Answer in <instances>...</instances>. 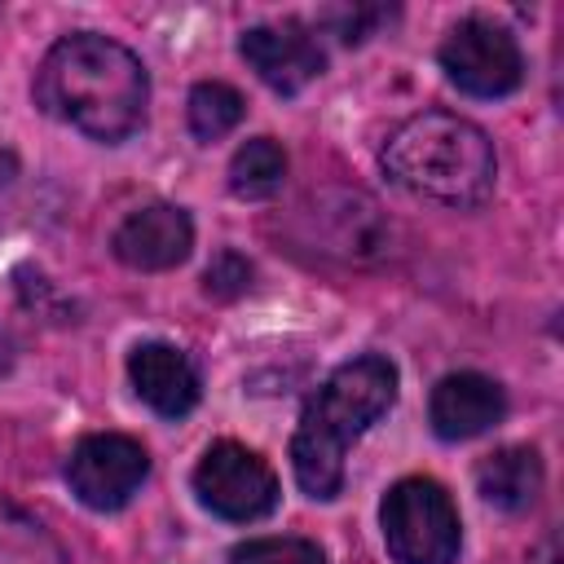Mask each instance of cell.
I'll return each instance as SVG.
<instances>
[{
    "label": "cell",
    "instance_id": "cell-1",
    "mask_svg": "<svg viewBox=\"0 0 564 564\" xmlns=\"http://www.w3.org/2000/svg\"><path fill=\"white\" fill-rule=\"evenodd\" d=\"M31 97L48 119L101 145H119L145 123L150 75L141 57L119 40L97 31H75L44 53Z\"/></svg>",
    "mask_w": 564,
    "mask_h": 564
},
{
    "label": "cell",
    "instance_id": "cell-2",
    "mask_svg": "<svg viewBox=\"0 0 564 564\" xmlns=\"http://www.w3.org/2000/svg\"><path fill=\"white\" fill-rule=\"evenodd\" d=\"M397 405V366L383 352H361L326 375L308 397L291 436V471L300 489L330 502L344 489V458L388 410Z\"/></svg>",
    "mask_w": 564,
    "mask_h": 564
},
{
    "label": "cell",
    "instance_id": "cell-3",
    "mask_svg": "<svg viewBox=\"0 0 564 564\" xmlns=\"http://www.w3.org/2000/svg\"><path fill=\"white\" fill-rule=\"evenodd\" d=\"M379 163L405 194L454 212L480 207L498 181V154L485 128L449 110H419L397 123L379 150Z\"/></svg>",
    "mask_w": 564,
    "mask_h": 564
},
{
    "label": "cell",
    "instance_id": "cell-4",
    "mask_svg": "<svg viewBox=\"0 0 564 564\" xmlns=\"http://www.w3.org/2000/svg\"><path fill=\"white\" fill-rule=\"evenodd\" d=\"M379 529L397 564H454L463 551L458 507L432 476L397 480L379 502Z\"/></svg>",
    "mask_w": 564,
    "mask_h": 564
},
{
    "label": "cell",
    "instance_id": "cell-5",
    "mask_svg": "<svg viewBox=\"0 0 564 564\" xmlns=\"http://www.w3.org/2000/svg\"><path fill=\"white\" fill-rule=\"evenodd\" d=\"M441 70L467 97H507L524 84V53L516 35L494 18H463L441 40Z\"/></svg>",
    "mask_w": 564,
    "mask_h": 564
},
{
    "label": "cell",
    "instance_id": "cell-6",
    "mask_svg": "<svg viewBox=\"0 0 564 564\" xmlns=\"http://www.w3.org/2000/svg\"><path fill=\"white\" fill-rule=\"evenodd\" d=\"M194 494L212 516L251 524L278 507V476L256 449L238 441H216L194 467Z\"/></svg>",
    "mask_w": 564,
    "mask_h": 564
},
{
    "label": "cell",
    "instance_id": "cell-7",
    "mask_svg": "<svg viewBox=\"0 0 564 564\" xmlns=\"http://www.w3.org/2000/svg\"><path fill=\"white\" fill-rule=\"evenodd\" d=\"M150 476V454L123 432H88L66 458V485L88 511H119Z\"/></svg>",
    "mask_w": 564,
    "mask_h": 564
},
{
    "label": "cell",
    "instance_id": "cell-8",
    "mask_svg": "<svg viewBox=\"0 0 564 564\" xmlns=\"http://www.w3.org/2000/svg\"><path fill=\"white\" fill-rule=\"evenodd\" d=\"M313 220V242L326 256H339L348 264H370L383 260L392 247V225L383 220L379 203L357 194V189H326L308 207Z\"/></svg>",
    "mask_w": 564,
    "mask_h": 564
},
{
    "label": "cell",
    "instance_id": "cell-9",
    "mask_svg": "<svg viewBox=\"0 0 564 564\" xmlns=\"http://www.w3.org/2000/svg\"><path fill=\"white\" fill-rule=\"evenodd\" d=\"M238 53L247 57V66L282 97L308 88L322 66H326V53L317 44V35L304 26V22H260V26H247L242 40H238Z\"/></svg>",
    "mask_w": 564,
    "mask_h": 564
},
{
    "label": "cell",
    "instance_id": "cell-10",
    "mask_svg": "<svg viewBox=\"0 0 564 564\" xmlns=\"http://www.w3.org/2000/svg\"><path fill=\"white\" fill-rule=\"evenodd\" d=\"M189 247H194V225H189L185 207H176V203H145V207L128 212L119 220V229L110 234L115 260L137 273L176 269L189 256Z\"/></svg>",
    "mask_w": 564,
    "mask_h": 564
},
{
    "label": "cell",
    "instance_id": "cell-11",
    "mask_svg": "<svg viewBox=\"0 0 564 564\" xmlns=\"http://www.w3.org/2000/svg\"><path fill=\"white\" fill-rule=\"evenodd\" d=\"M502 414H507V392L498 379H489L480 370H454V375L436 379V388L427 397V423L441 441L485 436L494 423H502Z\"/></svg>",
    "mask_w": 564,
    "mask_h": 564
},
{
    "label": "cell",
    "instance_id": "cell-12",
    "mask_svg": "<svg viewBox=\"0 0 564 564\" xmlns=\"http://www.w3.org/2000/svg\"><path fill=\"white\" fill-rule=\"evenodd\" d=\"M128 379L137 397L163 419H185L203 397V379L194 361L176 344H163V339H145L128 352Z\"/></svg>",
    "mask_w": 564,
    "mask_h": 564
},
{
    "label": "cell",
    "instance_id": "cell-13",
    "mask_svg": "<svg viewBox=\"0 0 564 564\" xmlns=\"http://www.w3.org/2000/svg\"><path fill=\"white\" fill-rule=\"evenodd\" d=\"M542 480L546 471L533 445H502L476 463V494L507 516L529 511L542 494Z\"/></svg>",
    "mask_w": 564,
    "mask_h": 564
},
{
    "label": "cell",
    "instance_id": "cell-14",
    "mask_svg": "<svg viewBox=\"0 0 564 564\" xmlns=\"http://www.w3.org/2000/svg\"><path fill=\"white\" fill-rule=\"evenodd\" d=\"M0 564H70L62 538L0 494Z\"/></svg>",
    "mask_w": 564,
    "mask_h": 564
},
{
    "label": "cell",
    "instance_id": "cell-15",
    "mask_svg": "<svg viewBox=\"0 0 564 564\" xmlns=\"http://www.w3.org/2000/svg\"><path fill=\"white\" fill-rule=\"evenodd\" d=\"M282 181H286V150L273 137H251L234 150V159H229L234 198H247V203L273 198L282 189Z\"/></svg>",
    "mask_w": 564,
    "mask_h": 564
},
{
    "label": "cell",
    "instance_id": "cell-16",
    "mask_svg": "<svg viewBox=\"0 0 564 564\" xmlns=\"http://www.w3.org/2000/svg\"><path fill=\"white\" fill-rule=\"evenodd\" d=\"M247 115V101L234 84L225 79H203L189 88V101H185V119H189V132L198 141H220L229 137Z\"/></svg>",
    "mask_w": 564,
    "mask_h": 564
},
{
    "label": "cell",
    "instance_id": "cell-17",
    "mask_svg": "<svg viewBox=\"0 0 564 564\" xmlns=\"http://www.w3.org/2000/svg\"><path fill=\"white\" fill-rule=\"evenodd\" d=\"M229 564H326L322 546L308 538H247L229 551Z\"/></svg>",
    "mask_w": 564,
    "mask_h": 564
},
{
    "label": "cell",
    "instance_id": "cell-18",
    "mask_svg": "<svg viewBox=\"0 0 564 564\" xmlns=\"http://www.w3.org/2000/svg\"><path fill=\"white\" fill-rule=\"evenodd\" d=\"M251 286V264H247V256H238V251H220L212 264H207V273H203V291L212 295V300H238L242 291Z\"/></svg>",
    "mask_w": 564,
    "mask_h": 564
},
{
    "label": "cell",
    "instance_id": "cell-19",
    "mask_svg": "<svg viewBox=\"0 0 564 564\" xmlns=\"http://www.w3.org/2000/svg\"><path fill=\"white\" fill-rule=\"evenodd\" d=\"M383 18H392V13H388V9H348V13H335L339 40H344V44H361V40L370 35V26L383 22Z\"/></svg>",
    "mask_w": 564,
    "mask_h": 564
}]
</instances>
